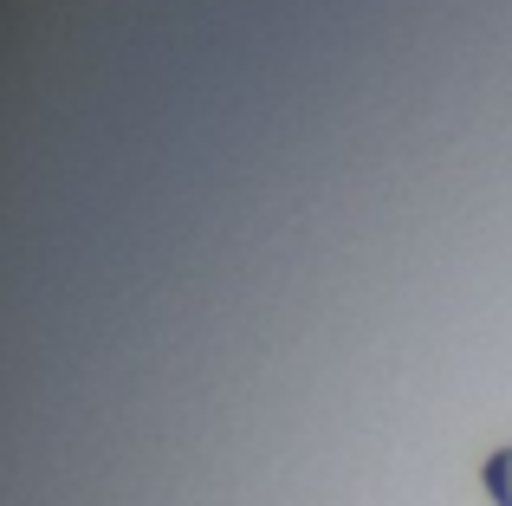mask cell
I'll return each mask as SVG.
<instances>
[{"instance_id": "6da1fadb", "label": "cell", "mask_w": 512, "mask_h": 506, "mask_svg": "<svg viewBox=\"0 0 512 506\" xmlns=\"http://www.w3.org/2000/svg\"><path fill=\"white\" fill-rule=\"evenodd\" d=\"M480 494H487L493 506H512V442L480 461Z\"/></svg>"}]
</instances>
